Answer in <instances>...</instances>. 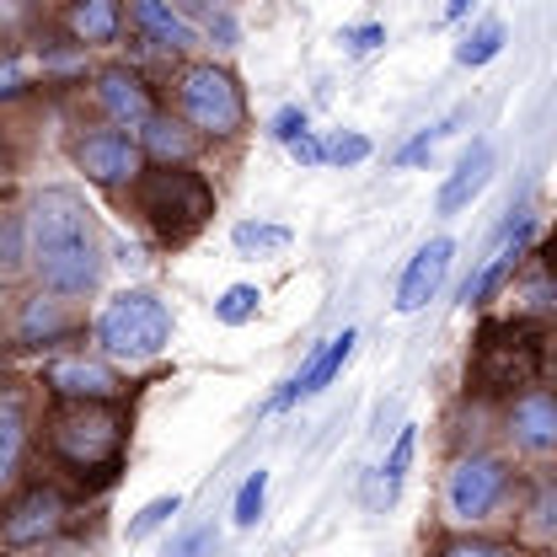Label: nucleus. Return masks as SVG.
I'll return each mask as SVG.
<instances>
[{
	"label": "nucleus",
	"instance_id": "nucleus-24",
	"mask_svg": "<svg viewBox=\"0 0 557 557\" xmlns=\"http://www.w3.org/2000/svg\"><path fill=\"white\" fill-rule=\"evenodd\" d=\"M231 242H236V252H247V258H269V252H284V247H289V225L242 220V225L231 231Z\"/></svg>",
	"mask_w": 557,
	"mask_h": 557
},
{
	"label": "nucleus",
	"instance_id": "nucleus-43",
	"mask_svg": "<svg viewBox=\"0 0 557 557\" xmlns=\"http://www.w3.org/2000/svg\"><path fill=\"white\" fill-rule=\"evenodd\" d=\"M553 375H557V354H553Z\"/></svg>",
	"mask_w": 557,
	"mask_h": 557
},
{
	"label": "nucleus",
	"instance_id": "nucleus-36",
	"mask_svg": "<svg viewBox=\"0 0 557 557\" xmlns=\"http://www.w3.org/2000/svg\"><path fill=\"white\" fill-rule=\"evenodd\" d=\"M364 156H370V139L354 135V129H348V135H333V139H327V161H333V166H359Z\"/></svg>",
	"mask_w": 557,
	"mask_h": 557
},
{
	"label": "nucleus",
	"instance_id": "nucleus-11",
	"mask_svg": "<svg viewBox=\"0 0 557 557\" xmlns=\"http://www.w3.org/2000/svg\"><path fill=\"white\" fill-rule=\"evenodd\" d=\"M44 386L60 397V403H119L124 397V381L108 359H86V354H65L44 370Z\"/></svg>",
	"mask_w": 557,
	"mask_h": 557
},
{
	"label": "nucleus",
	"instance_id": "nucleus-37",
	"mask_svg": "<svg viewBox=\"0 0 557 557\" xmlns=\"http://www.w3.org/2000/svg\"><path fill=\"white\" fill-rule=\"evenodd\" d=\"M300 135H306V108H300V102L278 108V113H274V139H284V145H289V139H300Z\"/></svg>",
	"mask_w": 557,
	"mask_h": 557
},
{
	"label": "nucleus",
	"instance_id": "nucleus-13",
	"mask_svg": "<svg viewBox=\"0 0 557 557\" xmlns=\"http://www.w3.org/2000/svg\"><path fill=\"white\" fill-rule=\"evenodd\" d=\"M450 258H456V242H450V236H434V242H423L413 258H408L403 278H397V300H392V306H397L403 317L423 311V306L440 295L445 274H450Z\"/></svg>",
	"mask_w": 557,
	"mask_h": 557
},
{
	"label": "nucleus",
	"instance_id": "nucleus-28",
	"mask_svg": "<svg viewBox=\"0 0 557 557\" xmlns=\"http://www.w3.org/2000/svg\"><path fill=\"white\" fill-rule=\"evenodd\" d=\"M263 504H269V472L258 467V472H247V483H242V493H236V525L242 531H252L258 520H263Z\"/></svg>",
	"mask_w": 557,
	"mask_h": 557
},
{
	"label": "nucleus",
	"instance_id": "nucleus-32",
	"mask_svg": "<svg viewBox=\"0 0 557 557\" xmlns=\"http://www.w3.org/2000/svg\"><path fill=\"white\" fill-rule=\"evenodd\" d=\"M413 450H418V429L408 423L403 434H397V445H392V456H386V498H397V487H403V478H408V467H413Z\"/></svg>",
	"mask_w": 557,
	"mask_h": 557
},
{
	"label": "nucleus",
	"instance_id": "nucleus-22",
	"mask_svg": "<svg viewBox=\"0 0 557 557\" xmlns=\"http://www.w3.org/2000/svg\"><path fill=\"white\" fill-rule=\"evenodd\" d=\"M22 450H27V413L16 403H0V487L22 472Z\"/></svg>",
	"mask_w": 557,
	"mask_h": 557
},
{
	"label": "nucleus",
	"instance_id": "nucleus-15",
	"mask_svg": "<svg viewBox=\"0 0 557 557\" xmlns=\"http://www.w3.org/2000/svg\"><path fill=\"white\" fill-rule=\"evenodd\" d=\"M75 311H70V295H54V289H38L22 300V317H16V344L27 348H54L75 333Z\"/></svg>",
	"mask_w": 557,
	"mask_h": 557
},
{
	"label": "nucleus",
	"instance_id": "nucleus-38",
	"mask_svg": "<svg viewBox=\"0 0 557 557\" xmlns=\"http://www.w3.org/2000/svg\"><path fill=\"white\" fill-rule=\"evenodd\" d=\"M289 156H295L300 166H322V161H327V145H322V139L306 129L300 139H289Z\"/></svg>",
	"mask_w": 557,
	"mask_h": 557
},
{
	"label": "nucleus",
	"instance_id": "nucleus-23",
	"mask_svg": "<svg viewBox=\"0 0 557 557\" xmlns=\"http://www.w3.org/2000/svg\"><path fill=\"white\" fill-rule=\"evenodd\" d=\"M504 44H509V27H504L498 16H487L478 33H467V38H461V49H456V65H467V70L493 65V60L504 54Z\"/></svg>",
	"mask_w": 557,
	"mask_h": 557
},
{
	"label": "nucleus",
	"instance_id": "nucleus-3",
	"mask_svg": "<svg viewBox=\"0 0 557 557\" xmlns=\"http://www.w3.org/2000/svg\"><path fill=\"white\" fill-rule=\"evenodd\" d=\"M129 194H135L139 220L150 225V236L161 247H188L214 214V188L194 166H145Z\"/></svg>",
	"mask_w": 557,
	"mask_h": 557
},
{
	"label": "nucleus",
	"instance_id": "nucleus-9",
	"mask_svg": "<svg viewBox=\"0 0 557 557\" xmlns=\"http://www.w3.org/2000/svg\"><path fill=\"white\" fill-rule=\"evenodd\" d=\"M70 156H75V166L86 172V183H97V188H108V194L135 188L139 172H145L139 135H124V129H113V124H108V129H86V135H75Z\"/></svg>",
	"mask_w": 557,
	"mask_h": 557
},
{
	"label": "nucleus",
	"instance_id": "nucleus-42",
	"mask_svg": "<svg viewBox=\"0 0 557 557\" xmlns=\"http://www.w3.org/2000/svg\"><path fill=\"white\" fill-rule=\"evenodd\" d=\"M11 172H16V166H11V150H5V145H0V194H5V188H11Z\"/></svg>",
	"mask_w": 557,
	"mask_h": 557
},
{
	"label": "nucleus",
	"instance_id": "nucleus-21",
	"mask_svg": "<svg viewBox=\"0 0 557 557\" xmlns=\"http://www.w3.org/2000/svg\"><path fill=\"white\" fill-rule=\"evenodd\" d=\"M33 269V236H27V214H0V278H16Z\"/></svg>",
	"mask_w": 557,
	"mask_h": 557
},
{
	"label": "nucleus",
	"instance_id": "nucleus-41",
	"mask_svg": "<svg viewBox=\"0 0 557 557\" xmlns=\"http://www.w3.org/2000/svg\"><path fill=\"white\" fill-rule=\"evenodd\" d=\"M472 5H478V0H445V22H461Z\"/></svg>",
	"mask_w": 557,
	"mask_h": 557
},
{
	"label": "nucleus",
	"instance_id": "nucleus-26",
	"mask_svg": "<svg viewBox=\"0 0 557 557\" xmlns=\"http://www.w3.org/2000/svg\"><path fill=\"white\" fill-rule=\"evenodd\" d=\"M520 317H536V322H557V269L547 263L542 274L520 289Z\"/></svg>",
	"mask_w": 557,
	"mask_h": 557
},
{
	"label": "nucleus",
	"instance_id": "nucleus-14",
	"mask_svg": "<svg viewBox=\"0 0 557 557\" xmlns=\"http://www.w3.org/2000/svg\"><path fill=\"white\" fill-rule=\"evenodd\" d=\"M129 22H135L139 38H145L150 49H161V54H188V49H199L194 16H183L172 0H129Z\"/></svg>",
	"mask_w": 557,
	"mask_h": 557
},
{
	"label": "nucleus",
	"instance_id": "nucleus-5",
	"mask_svg": "<svg viewBox=\"0 0 557 557\" xmlns=\"http://www.w3.org/2000/svg\"><path fill=\"white\" fill-rule=\"evenodd\" d=\"M172 102H177V119L205 139H236L247 129V91L236 86L231 70H220L214 60L177 70Z\"/></svg>",
	"mask_w": 557,
	"mask_h": 557
},
{
	"label": "nucleus",
	"instance_id": "nucleus-40",
	"mask_svg": "<svg viewBox=\"0 0 557 557\" xmlns=\"http://www.w3.org/2000/svg\"><path fill=\"white\" fill-rule=\"evenodd\" d=\"M33 16V0H0V27L11 33V22H27Z\"/></svg>",
	"mask_w": 557,
	"mask_h": 557
},
{
	"label": "nucleus",
	"instance_id": "nucleus-4",
	"mask_svg": "<svg viewBox=\"0 0 557 557\" xmlns=\"http://www.w3.org/2000/svg\"><path fill=\"white\" fill-rule=\"evenodd\" d=\"M97 348L119 364H150L172 344V311L156 289H119L91 327Z\"/></svg>",
	"mask_w": 557,
	"mask_h": 557
},
{
	"label": "nucleus",
	"instance_id": "nucleus-8",
	"mask_svg": "<svg viewBox=\"0 0 557 557\" xmlns=\"http://www.w3.org/2000/svg\"><path fill=\"white\" fill-rule=\"evenodd\" d=\"M65 520H70V504L60 487H49V483L22 487L0 509V553H33V547L54 542L65 531Z\"/></svg>",
	"mask_w": 557,
	"mask_h": 557
},
{
	"label": "nucleus",
	"instance_id": "nucleus-20",
	"mask_svg": "<svg viewBox=\"0 0 557 557\" xmlns=\"http://www.w3.org/2000/svg\"><path fill=\"white\" fill-rule=\"evenodd\" d=\"M487 177H493V145H487V139H478V145H472V150L456 161V172L445 177V188H440V199H434V205H440V214H461V209H467L487 188Z\"/></svg>",
	"mask_w": 557,
	"mask_h": 557
},
{
	"label": "nucleus",
	"instance_id": "nucleus-19",
	"mask_svg": "<svg viewBox=\"0 0 557 557\" xmlns=\"http://www.w3.org/2000/svg\"><path fill=\"white\" fill-rule=\"evenodd\" d=\"M199 139H205V135H194L183 119L156 113V119L139 129V150H145V161H156V166H194Z\"/></svg>",
	"mask_w": 557,
	"mask_h": 557
},
{
	"label": "nucleus",
	"instance_id": "nucleus-33",
	"mask_svg": "<svg viewBox=\"0 0 557 557\" xmlns=\"http://www.w3.org/2000/svg\"><path fill=\"white\" fill-rule=\"evenodd\" d=\"M338 44H344L354 60H359V54H375V49L386 44V22H359V27H344V38H338Z\"/></svg>",
	"mask_w": 557,
	"mask_h": 557
},
{
	"label": "nucleus",
	"instance_id": "nucleus-31",
	"mask_svg": "<svg viewBox=\"0 0 557 557\" xmlns=\"http://www.w3.org/2000/svg\"><path fill=\"white\" fill-rule=\"evenodd\" d=\"M177 509H183V498H177V493H161V498H150L135 520H129V542H145L150 531H161V525H166Z\"/></svg>",
	"mask_w": 557,
	"mask_h": 557
},
{
	"label": "nucleus",
	"instance_id": "nucleus-6",
	"mask_svg": "<svg viewBox=\"0 0 557 557\" xmlns=\"http://www.w3.org/2000/svg\"><path fill=\"white\" fill-rule=\"evenodd\" d=\"M542 364H547V354L525 322H493L483 327L478 354H472V386L483 397H515V392L536 386Z\"/></svg>",
	"mask_w": 557,
	"mask_h": 557
},
{
	"label": "nucleus",
	"instance_id": "nucleus-25",
	"mask_svg": "<svg viewBox=\"0 0 557 557\" xmlns=\"http://www.w3.org/2000/svg\"><path fill=\"white\" fill-rule=\"evenodd\" d=\"M258 306H263V289H258V284H231V289H220V300H214V322L242 327V322L258 317Z\"/></svg>",
	"mask_w": 557,
	"mask_h": 557
},
{
	"label": "nucleus",
	"instance_id": "nucleus-16",
	"mask_svg": "<svg viewBox=\"0 0 557 557\" xmlns=\"http://www.w3.org/2000/svg\"><path fill=\"white\" fill-rule=\"evenodd\" d=\"M354 344H359V333L354 327H344L338 338H327V344L317 348L306 364H300V375L284 386L274 397V408H289V403H306V397H317V392H327L338 375H344V364H348V354H354Z\"/></svg>",
	"mask_w": 557,
	"mask_h": 557
},
{
	"label": "nucleus",
	"instance_id": "nucleus-18",
	"mask_svg": "<svg viewBox=\"0 0 557 557\" xmlns=\"http://www.w3.org/2000/svg\"><path fill=\"white\" fill-rule=\"evenodd\" d=\"M124 16H129L124 0H70L65 5V33L81 44V49H108V44H119Z\"/></svg>",
	"mask_w": 557,
	"mask_h": 557
},
{
	"label": "nucleus",
	"instance_id": "nucleus-7",
	"mask_svg": "<svg viewBox=\"0 0 557 557\" xmlns=\"http://www.w3.org/2000/svg\"><path fill=\"white\" fill-rule=\"evenodd\" d=\"M509 483H515V472H509L504 456L472 450L445 478V515L456 525H483V520H493V509L509 498Z\"/></svg>",
	"mask_w": 557,
	"mask_h": 557
},
{
	"label": "nucleus",
	"instance_id": "nucleus-2",
	"mask_svg": "<svg viewBox=\"0 0 557 557\" xmlns=\"http://www.w3.org/2000/svg\"><path fill=\"white\" fill-rule=\"evenodd\" d=\"M124 413L113 403H60L49 418V450L81 483H108L124 467Z\"/></svg>",
	"mask_w": 557,
	"mask_h": 557
},
{
	"label": "nucleus",
	"instance_id": "nucleus-1",
	"mask_svg": "<svg viewBox=\"0 0 557 557\" xmlns=\"http://www.w3.org/2000/svg\"><path fill=\"white\" fill-rule=\"evenodd\" d=\"M27 236H33V274L54 295H86L102 278V236H97V214L91 205L54 183L44 188L27 209Z\"/></svg>",
	"mask_w": 557,
	"mask_h": 557
},
{
	"label": "nucleus",
	"instance_id": "nucleus-39",
	"mask_svg": "<svg viewBox=\"0 0 557 557\" xmlns=\"http://www.w3.org/2000/svg\"><path fill=\"white\" fill-rule=\"evenodd\" d=\"M172 5H177L183 16H209V22H214L220 11H231V0H172Z\"/></svg>",
	"mask_w": 557,
	"mask_h": 557
},
{
	"label": "nucleus",
	"instance_id": "nucleus-35",
	"mask_svg": "<svg viewBox=\"0 0 557 557\" xmlns=\"http://www.w3.org/2000/svg\"><path fill=\"white\" fill-rule=\"evenodd\" d=\"M214 547H220L214 525H194L188 536H177V542L166 547V557H214Z\"/></svg>",
	"mask_w": 557,
	"mask_h": 557
},
{
	"label": "nucleus",
	"instance_id": "nucleus-12",
	"mask_svg": "<svg viewBox=\"0 0 557 557\" xmlns=\"http://www.w3.org/2000/svg\"><path fill=\"white\" fill-rule=\"evenodd\" d=\"M504 434L531 450V456H553L557 450V392L553 386H525L509 397V413H504Z\"/></svg>",
	"mask_w": 557,
	"mask_h": 557
},
{
	"label": "nucleus",
	"instance_id": "nucleus-29",
	"mask_svg": "<svg viewBox=\"0 0 557 557\" xmlns=\"http://www.w3.org/2000/svg\"><path fill=\"white\" fill-rule=\"evenodd\" d=\"M434 557H525L515 542H493V536H450V542H440Z\"/></svg>",
	"mask_w": 557,
	"mask_h": 557
},
{
	"label": "nucleus",
	"instance_id": "nucleus-30",
	"mask_svg": "<svg viewBox=\"0 0 557 557\" xmlns=\"http://www.w3.org/2000/svg\"><path fill=\"white\" fill-rule=\"evenodd\" d=\"M525 525L536 536L557 542V483H536L531 487V504H525Z\"/></svg>",
	"mask_w": 557,
	"mask_h": 557
},
{
	"label": "nucleus",
	"instance_id": "nucleus-34",
	"mask_svg": "<svg viewBox=\"0 0 557 557\" xmlns=\"http://www.w3.org/2000/svg\"><path fill=\"white\" fill-rule=\"evenodd\" d=\"M27 91V65L16 49H0V102H16Z\"/></svg>",
	"mask_w": 557,
	"mask_h": 557
},
{
	"label": "nucleus",
	"instance_id": "nucleus-10",
	"mask_svg": "<svg viewBox=\"0 0 557 557\" xmlns=\"http://www.w3.org/2000/svg\"><path fill=\"white\" fill-rule=\"evenodd\" d=\"M91 97H97V108H102V119H108L113 129L139 135V129L156 119V97H150V86L139 81V70H129V65H102L97 70Z\"/></svg>",
	"mask_w": 557,
	"mask_h": 557
},
{
	"label": "nucleus",
	"instance_id": "nucleus-17",
	"mask_svg": "<svg viewBox=\"0 0 557 557\" xmlns=\"http://www.w3.org/2000/svg\"><path fill=\"white\" fill-rule=\"evenodd\" d=\"M531 236H536V220H531V214H520V220H509V225H504V247H498V252L487 258V263H483V269H478V274L467 278V289H461V300H467V306H483L487 295H493V289H498L504 278H509V274H515V269H520V258L531 252Z\"/></svg>",
	"mask_w": 557,
	"mask_h": 557
},
{
	"label": "nucleus",
	"instance_id": "nucleus-27",
	"mask_svg": "<svg viewBox=\"0 0 557 557\" xmlns=\"http://www.w3.org/2000/svg\"><path fill=\"white\" fill-rule=\"evenodd\" d=\"M461 119H467V113H450L445 124H429V129H418V135L408 139V145H403L397 156H392V166H403V172H408V166H423V161L434 156V145H440V139L450 135V129H456Z\"/></svg>",
	"mask_w": 557,
	"mask_h": 557
}]
</instances>
